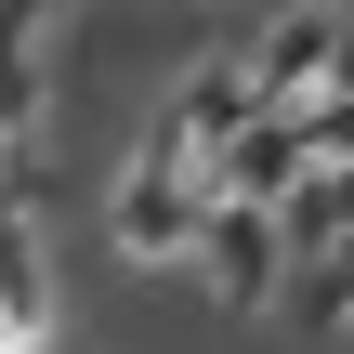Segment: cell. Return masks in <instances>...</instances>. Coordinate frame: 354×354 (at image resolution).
Wrapping results in <instances>:
<instances>
[]
</instances>
